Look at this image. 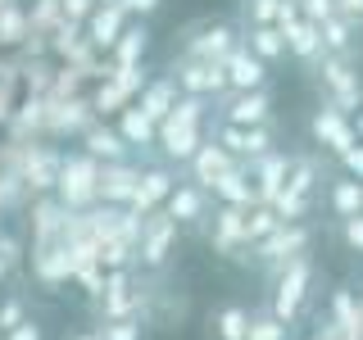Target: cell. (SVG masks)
Listing matches in <instances>:
<instances>
[{
    "label": "cell",
    "instance_id": "obj_31",
    "mask_svg": "<svg viewBox=\"0 0 363 340\" xmlns=\"http://www.w3.org/2000/svg\"><path fill=\"white\" fill-rule=\"evenodd\" d=\"M209 327H213V340H245L250 309H241V304H223V309L209 317Z\"/></svg>",
    "mask_w": 363,
    "mask_h": 340
},
{
    "label": "cell",
    "instance_id": "obj_8",
    "mask_svg": "<svg viewBox=\"0 0 363 340\" xmlns=\"http://www.w3.org/2000/svg\"><path fill=\"white\" fill-rule=\"evenodd\" d=\"M91 123H100V113L91 109V96L82 91V96L73 100H50V113H45V141H68V136H82Z\"/></svg>",
    "mask_w": 363,
    "mask_h": 340
},
{
    "label": "cell",
    "instance_id": "obj_56",
    "mask_svg": "<svg viewBox=\"0 0 363 340\" xmlns=\"http://www.w3.org/2000/svg\"><path fill=\"white\" fill-rule=\"evenodd\" d=\"M96 5H118V0H96Z\"/></svg>",
    "mask_w": 363,
    "mask_h": 340
},
{
    "label": "cell",
    "instance_id": "obj_15",
    "mask_svg": "<svg viewBox=\"0 0 363 340\" xmlns=\"http://www.w3.org/2000/svg\"><path fill=\"white\" fill-rule=\"evenodd\" d=\"M200 141H204L200 123H177V118H164L159 123V136H155V145L164 150L168 164H186V159L200 150Z\"/></svg>",
    "mask_w": 363,
    "mask_h": 340
},
{
    "label": "cell",
    "instance_id": "obj_7",
    "mask_svg": "<svg viewBox=\"0 0 363 340\" xmlns=\"http://www.w3.org/2000/svg\"><path fill=\"white\" fill-rule=\"evenodd\" d=\"M168 77L177 82L182 96H227V73L223 64H209V60H191V55H182V60H173V68H168Z\"/></svg>",
    "mask_w": 363,
    "mask_h": 340
},
{
    "label": "cell",
    "instance_id": "obj_14",
    "mask_svg": "<svg viewBox=\"0 0 363 340\" xmlns=\"http://www.w3.org/2000/svg\"><path fill=\"white\" fill-rule=\"evenodd\" d=\"M45 113H50L45 96H18V105L5 123V136L9 141H45Z\"/></svg>",
    "mask_w": 363,
    "mask_h": 340
},
{
    "label": "cell",
    "instance_id": "obj_50",
    "mask_svg": "<svg viewBox=\"0 0 363 340\" xmlns=\"http://www.w3.org/2000/svg\"><path fill=\"white\" fill-rule=\"evenodd\" d=\"M340 168H345V177H354V181H363V145L354 141L345 154H340Z\"/></svg>",
    "mask_w": 363,
    "mask_h": 340
},
{
    "label": "cell",
    "instance_id": "obj_47",
    "mask_svg": "<svg viewBox=\"0 0 363 340\" xmlns=\"http://www.w3.org/2000/svg\"><path fill=\"white\" fill-rule=\"evenodd\" d=\"M0 340H45V332H41L37 317H23V322H18V327H9V332L0 336Z\"/></svg>",
    "mask_w": 363,
    "mask_h": 340
},
{
    "label": "cell",
    "instance_id": "obj_54",
    "mask_svg": "<svg viewBox=\"0 0 363 340\" xmlns=\"http://www.w3.org/2000/svg\"><path fill=\"white\" fill-rule=\"evenodd\" d=\"M73 340H96V332H82V336H73Z\"/></svg>",
    "mask_w": 363,
    "mask_h": 340
},
{
    "label": "cell",
    "instance_id": "obj_16",
    "mask_svg": "<svg viewBox=\"0 0 363 340\" xmlns=\"http://www.w3.org/2000/svg\"><path fill=\"white\" fill-rule=\"evenodd\" d=\"M23 213H28V236H32V241H64L68 209L55 196H32Z\"/></svg>",
    "mask_w": 363,
    "mask_h": 340
},
{
    "label": "cell",
    "instance_id": "obj_17",
    "mask_svg": "<svg viewBox=\"0 0 363 340\" xmlns=\"http://www.w3.org/2000/svg\"><path fill=\"white\" fill-rule=\"evenodd\" d=\"M309 132H313V141L318 145H327L336 159L354 145V128H350V113H340V109H332V105H323L309 118Z\"/></svg>",
    "mask_w": 363,
    "mask_h": 340
},
{
    "label": "cell",
    "instance_id": "obj_9",
    "mask_svg": "<svg viewBox=\"0 0 363 340\" xmlns=\"http://www.w3.org/2000/svg\"><path fill=\"white\" fill-rule=\"evenodd\" d=\"M28 264H32L37 286H45V290H60V286L73 281V264H68V245L64 241H32Z\"/></svg>",
    "mask_w": 363,
    "mask_h": 340
},
{
    "label": "cell",
    "instance_id": "obj_33",
    "mask_svg": "<svg viewBox=\"0 0 363 340\" xmlns=\"http://www.w3.org/2000/svg\"><path fill=\"white\" fill-rule=\"evenodd\" d=\"M268 209L277 213L281 222H304V218H309V209H313V196H300V191L281 186L277 196H272V204H268Z\"/></svg>",
    "mask_w": 363,
    "mask_h": 340
},
{
    "label": "cell",
    "instance_id": "obj_21",
    "mask_svg": "<svg viewBox=\"0 0 363 340\" xmlns=\"http://www.w3.org/2000/svg\"><path fill=\"white\" fill-rule=\"evenodd\" d=\"M186 164H191V181H196L200 191H209L213 181L223 177V173H232V168H236V159H232V154H227L223 145H218V141L209 136V141H200V150L191 154Z\"/></svg>",
    "mask_w": 363,
    "mask_h": 340
},
{
    "label": "cell",
    "instance_id": "obj_13",
    "mask_svg": "<svg viewBox=\"0 0 363 340\" xmlns=\"http://www.w3.org/2000/svg\"><path fill=\"white\" fill-rule=\"evenodd\" d=\"M272 118V96L264 86L259 91H232L223 105V123H232V128H264Z\"/></svg>",
    "mask_w": 363,
    "mask_h": 340
},
{
    "label": "cell",
    "instance_id": "obj_30",
    "mask_svg": "<svg viewBox=\"0 0 363 340\" xmlns=\"http://www.w3.org/2000/svg\"><path fill=\"white\" fill-rule=\"evenodd\" d=\"M28 9H23V0L0 9V50H18L23 41H28Z\"/></svg>",
    "mask_w": 363,
    "mask_h": 340
},
{
    "label": "cell",
    "instance_id": "obj_2",
    "mask_svg": "<svg viewBox=\"0 0 363 340\" xmlns=\"http://www.w3.org/2000/svg\"><path fill=\"white\" fill-rule=\"evenodd\" d=\"M96 177H100V159H91L86 150H64V164H60V177H55V191L50 196L64 204V209H91L96 200Z\"/></svg>",
    "mask_w": 363,
    "mask_h": 340
},
{
    "label": "cell",
    "instance_id": "obj_53",
    "mask_svg": "<svg viewBox=\"0 0 363 340\" xmlns=\"http://www.w3.org/2000/svg\"><path fill=\"white\" fill-rule=\"evenodd\" d=\"M350 128H354V141L363 145V105H359L354 113H350Z\"/></svg>",
    "mask_w": 363,
    "mask_h": 340
},
{
    "label": "cell",
    "instance_id": "obj_29",
    "mask_svg": "<svg viewBox=\"0 0 363 340\" xmlns=\"http://www.w3.org/2000/svg\"><path fill=\"white\" fill-rule=\"evenodd\" d=\"M245 50L250 55H259L264 64H277V60H286V41H281V28L277 23H259V28H245Z\"/></svg>",
    "mask_w": 363,
    "mask_h": 340
},
{
    "label": "cell",
    "instance_id": "obj_46",
    "mask_svg": "<svg viewBox=\"0 0 363 340\" xmlns=\"http://www.w3.org/2000/svg\"><path fill=\"white\" fill-rule=\"evenodd\" d=\"M340 241L354 249V254H363V213H354V218H340Z\"/></svg>",
    "mask_w": 363,
    "mask_h": 340
},
{
    "label": "cell",
    "instance_id": "obj_32",
    "mask_svg": "<svg viewBox=\"0 0 363 340\" xmlns=\"http://www.w3.org/2000/svg\"><path fill=\"white\" fill-rule=\"evenodd\" d=\"M318 32H323V55H350V41H354V23L350 18H323L318 23Z\"/></svg>",
    "mask_w": 363,
    "mask_h": 340
},
{
    "label": "cell",
    "instance_id": "obj_57",
    "mask_svg": "<svg viewBox=\"0 0 363 340\" xmlns=\"http://www.w3.org/2000/svg\"><path fill=\"white\" fill-rule=\"evenodd\" d=\"M359 313H363V290H359Z\"/></svg>",
    "mask_w": 363,
    "mask_h": 340
},
{
    "label": "cell",
    "instance_id": "obj_25",
    "mask_svg": "<svg viewBox=\"0 0 363 340\" xmlns=\"http://www.w3.org/2000/svg\"><path fill=\"white\" fill-rule=\"evenodd\" d=\"M145 50H150L145 23H128V28L118 32V41L105 50V60H109V68H132V64H145Z\"/></svg>",
    "mask_w": 363,
    "mask_h": 340
},
{
    "label": "cell",
    "instance_id": "obj_42",
    "mask_svg": "<svg viewBox=\"0 0 363 340\" xmlns=\"http://www.w3.org/2000/svg\"><path fill=\"white\" fill-rule=\"evenodd\" d=\"M0 259H5L9 272H18L23 264H28V245H23V236H9L5 227H0Z\"/></svg>",
    "mask_w": 363,
    "mask_h": 340
},
{
    "label": "cell",
    "instance_id": "obj_59",
    "mask_svg": "<svg viewBox=\"0 0 363 340\" xmlns=\"http://www.w3.org/2000/svg\"><path fill=\"white\" fill-rule=\"evenodd\" d=\"M0 227H5V218H0Z\"/></svg>",
    "mask_w": 363,
    "mask_h": 340
},
{
    "label": "cell",
    "instance_id": "obj_48",
    "mask_svg": "<svg viewBox=\"0 0 363 340\" xmlns=\"http://www.w3.org/2000/svg\"><path fill=\"white\" fill-rule=\"evenodd\" d=\"M91 9H96V0H60V14H64L68 23H86Z\"/></svg>",
    "mask_w": 363,
    "mask_h": 340
},
{
    "label": "cell",
    "instance_id": "obj_23",
    "mask_svg": "<svg viewBox=\"0 0 363 340\" xmlns=\"http://www.w3.org/2000/svg\"><path fill=\"white\" fill-rule=\"evenodd\" d=\"M128 23L132 18H128V9H123V5H96V9H91V18L82 23V32H86V41L105 55L109 45L118 41V32L128 28Z\"/></svg>",
    "mask_w": 363,
    "mask_h": 340
},
{
    "label": "cell",
    "instance_id": "obj_10",
    "mask_svg": "<svg viewBox=\"0 0 363 340\" xmlns=\"http://www.w3.org/2000/svg\"><path fill=\"white\" fill-rule=\"evenodd\" d=\"M191 32H200V37H186V50L191 60H209V64H223L227 55L241 45V37H236V28H227V23H196Z\"/></svg>",
    "mask_w": 363,
    "mask_h": 340
},
{
    "label": "cell",
    "instance_id": "obj_5",
    "mask_svg": "<svg viewBox=\"0 0 363 340\" xmlns=\"http://www.w3.org/2000/svg\"><path fill=\"white\" fill-rule=\"evenodd\" d=\"M309 227L304 222H277L264 241L250 245V259H259V264H268V272H277L281 264H291L295 254H309Z\"/></svg>",
    "mask_w": 363,
    "mask_h": 340
},
{
    "label": "cell",
    "instance_id": "obj_35",
    "mask_svg": "<svg viewBox=\"0 0 363 340\" xmlns=\"http://www.w3.org/2000/svg\"><path fill=\"white\" fill-rule=\"evenodd\" d=\"M332 213L336 218H354V213H363V181L354 177H340L332 186Z\"/></svg>",
    "mask_w": 363,
    "mask_h": 340
},
{
    "label": "cell",
    "instance_id": "obj_43",
    "mask_svg": "<svg viewBox=\"0 0 363 340\" xmlns=\"http://www.w3.org/2000/svg\"><path fill=\"white\" fill-rule=\"evenodd\" d=\"M245 23L250 28H259V23H277V9H281V0H245Z\"/></svg>",
    "mask_w": 363,
    "mask_h": 340
},
{
    "label": "cell",
    "instance_id": "obj_19",
    "mask_svg": "<svg viewBox=\"0 0 363 340\" xmlns=\"http://www.w3.org/2000/svg\"><path fill=\"white\" fill-rule=\"evenodd\" d=\"M164 213H168V218H173L177 227H186V222H204V218H209V191H200L196 181H177L173 196L164 200Z\"/></svg>",
    "mask_w": 363,
    "mask_h": 340
},
{
    "label": "cell",
    "instance_id": "obj_40",
    "mask_svg": "<svg viewBox=\"0 0 363 340\" xmlns=\"http://www.w3.org/2000/svg\"><path fill=\"white\" fill-rule=\"evenodd\" d=\"M286 186H291V191H300V196H313V186H318V164H313V159H304V154H291Z\"/></svg>",
    "mask_w": 363,
    "mask_h": 340
},
{
    "label": "cell",
    "instance_id": "obj_58",
    "mask_svg": "<svg viewBox=\"0 0 363 340\" xmlns=\"http://www.w3.org/2000/svg\"><path fill=\"white\" fill-rule=\"evenodd\" d=\"M5 5H14V0H0V9H5Z\"/></svg>",
    "mask_w": 363,
    "mask_h": 340
},
{
    "label": "cell",
    "instance_id": "obj_41",
    "mask_svg": "<svg viewBox=\"0 0 363 340\" xmlns=\"http://www.w3.org/2000/svg\"><path fill=\"white\" fill-rule=\"evenodd\" d=\"M141 317H123V322H100L96 340H141Z\"/></svg>",
    "mask_w": 363,
    "mask_h": 340
},
{
    "label": "cell",
    "instance_id": "obj_4",
    "mask_svg": "<svg viewBox=\"0 0 363 340\" xmlns=\"http://www.w3.org/2000/svg\"><path fill=\"white\" fill-rule=\"evenodd\" d=\"M318 77L327 86V105L340 113H354L363 105V77L359 68L350 64V55H323L318 60Z\"/></svg>",
    "mask_w": 363,
    "mask_h": 340
},
{
    "label": "cell",
    "instance_id": "obj_27",
    "mask_svg": "<svg viewBox=\"0 0 363 340\" xmlns=\"http://www.w3.org/2000/svg\"><path fill=\"white\" fill-rule=\"evenodd\" d=\"M77 141H82V150H86L91 159H100V164H113V159H128V154H132V150H128V141L118 136V128H109L105 118L91 123V128L77 136Z\"/></svg>",
    "mask_w": 363,
    "mask_h": 340
},
{
    "label": "cell",
    "instance_id": "obj_3",
    "mask_svg": "<svg viewBox=\"0 0 363 340\" xmlns=\"http://www.w3.org/2000/svg\"><path fill=\"white\" fill-rule=\"evenodd\" d=\"M173 249H177V222L168 218L164 209L145 213V218H141V236H136V268L164 272L168 259H173Z\"/></svg>",
    "mask_w": 363,
    "mask_h": 340
},
{
    "label": "cell",
    "instance_id": "obj_6",
    "mask_svg": "<svg viewBox=\"0 0 363 340\" xmlns=\"http://www.w3.org/2000/svg\"><path fill=\"white\" fill-rule=\"evenodd\" d=\"M60 164H64V150L55 141H28V145H23L18 177L28 181L32 196H50V191H55V177H60Z\"/></svg>",
    "mask_w": 363,
    "mask_h": 340
},
{
    "label": "cell",
    "instance_id": "obj_11",
    "mask_svg": "<svg viewBox=\"0 0 363 340\" xmlns=\"http://www.w3.org/2000/svg\"><path fill=\"white\" fill-rule=\"evenodd\" d=\"M136 177H141V164H132V159L100 164L96 200H100V204H123V209H128V200H132V191H136Z\"/></svg>",
    "mask_w": 363,
    "mask_h": 340
},
{
    "label": "cell",
    "instance_id": "obj_52",
    "mask_svg": "<svg viewBox=\"0 0 363 340\" xmlns=\"http://www.w3.org/2000/svg\"><path fill=\"white\" fill-rule=\"evenodd\" d=\"M14 105H18V91L0 86V128H5V123H9V113H14Z\"/></svg>",
    "mask_w": 363,
    "mask_h": 340
},
{
    "label": "cell",
    "instance_id": "obj_12",
    "mask_svg": "<svg viewBox=\"0 0 363 340\" xmlns=\"http://www.w3.org/2000/svg\"><path fill=\"white\" fill-rule=\"evenodd\" d=\"M173 173H168L164 164H155V168H141V177H136V191H132V200H128V209L136 213V218H145V213H155V209H164V200L173 196Z\"/></svg>",
    "mask_w": 363,
    "mask_h": 340
},
{
    "label": "cell",
    "instance_id": "obj_22",
    "mask_svg": "<svg viewBox=\"0 0 363 340\" xmlns=\"http://www.w3.org/2000/svg\"><path fill=\"white\" fill-rule=\"evenodd\" d=\"M281 41H286V55H295L300 64H318L323 60V32H318L313 18H291L281 23Z\"/></svg>",
    "mask_w": 363,
    "mask_h": 340
},
{
    "label": "cell",
    "instance_id": "obj_36",
    "mask_svg": "<svg viewBox=\"0 0 363 340\" xmlns=\"http://www.w3.org/2000/svg\"><path fill=\"white\" fill-rule=\"evenodd\" d=\"M332 317H336L340 327H345L350 336H359V340H363V313H359V300H354L350 290H336V295H332Z\"/></svg>",
    "mask_w": 363,
    "mask_h": 340
},
{
    "label": "cell",
    "instance_id": "obj_1",
    "mask_svg": "<svg viewBox=\"0 0 363 340\" xmlns=\"http://www.w3.org/2000/svg\"><path fill=\"white\" fill-rule=\"evenodd\" d=\"M309 286H313V264H309V254H295L291 264H281L277 272H272L268 313L281 317L286 327H295V317H300L304 304H309Z\"/></svg>",
    "mask_w": 363,
    "mask_h": 340
},
{
    "label": "cell",
    "instance_id": "obj_26",
    "mask_svg": "<svg viewBox=\"0 0 363 340\" xmlns=\"http://www.w3.org/2000/svg\"><path fill=\"white\" fill-rule=\"evenodd\" d=\"M177 96H182V91H177V82H173V77L164 73V77H150V82L141 86V96H136L132 105L141 109V113H145L150 123H164V118H168V109L177 105Z\"/></svg>",
    "mask_w": 363,
    "mask_h": 340
},
{
    "label": "cell",
    "instance_id": "obj_24",
    "mask_svg": "<svg viewBox=\"0 0 363 340\" xmlns=\"http://www.w3.org/2000/svg\"><path fill=\"white\" fill-rule=\"evenodd\" d=\"M209 196L218 200V204H232V209H250V204H259V200H255V181H250V164H241V159H236V168L213 181Z\"/></svg>",
    "mask_w": 363,
    "mask_h": 340
},
{
    "label": "cell",
    "instance_id": "obj_49",
    "mask_svg": "<svg viewBox=\"0 0 363 340\" xmlns=\"http://www.w3.org/2000/svg\"><path fill=\"white\" fill-rule=\"evenodd\" d=\"M300 14L313 18V23H323V18L336 14V0H300Z\"/></svg>",
    "mask_w": 363,
    "mask_h": 340
},
{
    "label": "cell",
    "instance_id": "obj_55",
    "mask_svg": "<svg viewBox=\"0 0 363 340\" xmlns=\"http://www.w3.org/2000/svg\"><path fill=\"white\" fill-rule=\"evenodd\" d=\"M9 277V268H5V259H0V281H5Z\"/></svg>",
    "mask_w": 363,
    "mask_h": 340
},
{
    "label": "cell",
    "instance_id": "obj_38",
    "mask_svg": "<svg viewBox=\"0 0 363 340\" xmlns=\"http://www.w3.org/2000/svg\"><path fill=\"white\" fill-rule=\"evenodd\" d=\"M245 340H291V327L272 313H250V327H245Z\"/></svg>",
    "mask_w": 363,
    "mask_h": 340
},
{
    "label": "cell",
    "instance_id": "obj_34",
    "mask_svg": "<svg viewBox=\"0 0 363 340\" xmlns=\"http://www.w3.org/2000/svg\"><path fill=\"white\" fill-rule=\"evenodd\" d=\"M55 82V60L50 55H41V60H23V96H45Z\"/></svg>",
    "mask_w": 363,
    "mask_h": 340
},
{
    "label": "cell",
    "instance_id": "obj_45",
    "mask_svg": "<svg viewBox=\"0 0 363 340\" xmlns=\"http://www.w3.org/2000/svg\"><path fill=\"white\" fill-rule=\"evenodd\" d=\"M23 317H28V304H23L18 295H9V300H5V295H0V336H5L9 327H18Z\"/></svg>",
    "mask_w": 363,
    "mask_h": 340
},
{
    "label": "cell",
    "instance_id": "obj_51",
    "mask_svg": "<svg viewBox=\"0 0 363 340\" xmlns=\"http://www.w3.org/2000/svg\"><path fill=\"white\" fill-rule=\"evenodd\" d=\"M123 9H128V18H145V14H155L164 0H118Z\"/></svg>",
    "mask_w": 363,
    "mask_h": 340
},
{
    "label": "cell",
    "instance_id": "obj_18",
    "mask_svg": "<svg viewBox=\"0 0 363 340\" xmlns=\"http://www.w3.org/2000/svg\"><path fill=\"white\" fill-rule=\"evenodd\" d=\"M286 173H291V154H281V150H268L264 159H255V164H250L255 200H259V204H272V196L286 186Z\"/></svg>",
    "mask_w": 363,
    "mask_h": 340
},
{
    "label": "cell",
    "instance_id": "obj_28",
    "mask_svg": "<svg viewBox=\"0 0 363 340\" xmlns=\"http://www.w3.org/2000/svg\"><path fill=\"white\" fill-rule=\"evenodd\" d=\"M113 118H118L113 128H118V136H123V141H128V150H150V145H155V136H159V123H150V118H145V113L136 109V105L118 109Z\"/></svg>",
    "mask_w": 363,
    "mask_h": 340
},
{
    "label": "cell",
    "instance_id": "obj_44",
    "mask_svg": "<svg viewBox=\"0 0 363 340\" xmlns=\"http://www.w3.org/2000/svg\"><path fill=\"white\" fill-rule=\"evenodd\" d=\"M73 281L86 290V300H96V295L105 290V268H100V264H82V268L73 272Z\"/></svg>",
    "mask_w": 363,
    "mask_h": 340
},
{
    "label": "cell",
    "instance_id": "obj_20",
    "mask_svg": "<svg viewBox=\"0 0 363 340\" xmlns=\"http://www.w3.org/2000/svg\"><path fill=\"white\" fill-rule=\"evenodd\" d=\"M223 73H227V91H259L268 82V64L259 55H250L245 45H236L223 60Z\"/></svg>",
    "mask_w": 363,
    "mask_h": 340
},
{
    "label": "cell",
    "instance_id": "obj_37",
    "mask_svg": "<svg viewBox=\"0 0 363 340\" xmlns=\"http://www.w3.org/2000/svg\"><path fill=\"white\" fill-rule=\"evenodd\" d=\"M23 9H28V28L32 32H45V37H50V32L64 23L60 0H32V5H23Z\"/></svg>",
    "mask_w": 363,
    "mask_h": 340
},
{
    "label": "cell",
    "instance_id": "obj_39",
    "mask_svg": "<svg viewBox=\"0 0 363 340\" xmlns=\"http://www.w3.org/2000/svg\"><path fill=\"white\" fill-rule=\"evenodd\" d=\"M277 222H281V218H277V213L268 209V204H250V209H245V245L264 241V236H268V232H272Z\"/></svg>",
    "mask_w": 363,
    "mask_h": 340
}]
</instances>
